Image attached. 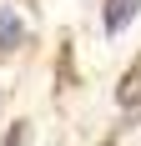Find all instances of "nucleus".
Segmentation results:
<instances>
[{"mask_svg": "<svg viewBox=\"0 0 141 146\" xmlns=\"http://www.w3.org/2000/svg\"><path fill=\"white\" fill-rule=\"evenodd\" d=\"M116 106H141V56L126 66L121 86H116Z\"/></svg>", "mask_w": 141, "mask_h": 146, "instance_id": "nucleus-1", "label": "nucleus"}, {"mask_svg": "<svg viewBox=\"0 0 141 146\" xmlns=\"http://www.w3.org/2000/svg\"><path fill=\"white\" fill-rule=\"evenodd\" d=\"M141 0H106V35H121L131 25V15H136Z\"/></svg>", "mask_w": 141, "mask_h": 146, "instance_id": "nucleus-2", "label": "nucleus"}, {"mask_svg": "<svg viewBox=\"0 0 141 146\" xmlns=\"http://www.w3.org/2000/svg\"><path fill=\"white\" fill-rule=\"evenodd\" d=\"M20 40H25L20 15H15V10H0V50H20Z\"/></svg>", "mask_w": 141, "mask_h": 146, "instance_id": "nucleus-3", "label": "nucleus"}, {"mask_svg": "<svg viewBox=\"0 0 141 146\" xmlns=\"http://www.w3.org/2000/svg\"><path fill=\"white\" fill-rule=\"evenodd\" d=\"M25 136H30V126H25V121H15V126H10V136H5L0 146H25Z\"/></svg>", "mask_w": 141, "mask_h": 146, "instance_id": "nucleus-4", "label": "nucleus"}, {"mask_svg": "<svg viewBox=\"0 0 141 146\" xmlns=\"http://www.w3.org/2000/svg\"><path fill=\"white\" fill-rule=\"evenodd\" d=\"M101 146H121V136H106V141H101Z\"/></svg>", "mask_w": 141, "mask_h": 146, "instance_id": "nucleus-5", "label": "nucleus"}]
</instances>
